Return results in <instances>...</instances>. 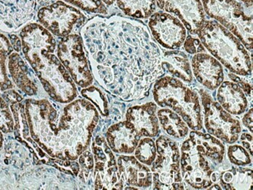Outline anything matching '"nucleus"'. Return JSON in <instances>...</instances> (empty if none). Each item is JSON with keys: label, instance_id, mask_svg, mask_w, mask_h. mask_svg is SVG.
<instances>
[{"label": "nucleus", "instance_id": "33", "mask_svg": "<svg viewBox=\"0 0 253 190\" xmlns=\"http://www.w3.org/2000/svg\"><path fill=\"white\" fill-rule=\"evenodd\" d=\"M182 46H184L185 51L191 55H196L205 51V48L203 46L202 42H200V39L193 36L186 37Z\"/></svg>", "mask_w": 253, "mask_h": 190}, {"label": "nucleus", "instance_id": "13", "mask_svg": "<svg viewBox=\"0 0 253 190\" xmlns=\"http://www.w3.org/2000/svg\"><path fill=\"white\" fill-rule=\"evenodd\" d=\"M181 153L180 170L184 181L196 190L211 187L213 168L208 157L193 150H181Z\"/></svg>", "mask_w": 253, "mask_h": 190}, {"label": "nucleus", "instance_id": "8", "mask_svg": "<svg viewBox=\"0 0 253 190\" xmlns=\"http://www.w3.org/2000/svg\"><path fill=\"white\" fill-rule=\"evenodd\" d=\"M200 95L207 130L222 142L226 143L236 142L242 133L240 122L226 112L204 90H200Z\"/></svg>", "mask_w": 253, "mask_h": 190}, {"label": "nucleus", "instance_id": "18", "mask_svg": "<svg viewBox=\"0 0 253 190\" xmlns=\"http://www.w3.org/2000/svg\"><path fill=\"white\" fill-rule=\"evenodd\" d=\"M141 137L128 121L111 126L106 132V142L112 151L117 154L133 153Z\"/></svg>", "mask_w": 253, "mask_h": 190}, {"label": "nucleus", "instance_id": "40", "mask_svg": "<svg viewBox=\"0 0 253 190\" xmlns=\"http://www.w3.org/2000/svg\"><path fill=\"white\" fill-rule=\"evenodd\" d=\"M211 190H213V189H216V190H221L220 187H219L218 185H214V186H211Z\"/></svg>", "mask_w": 253, "mask_h": 190}, {"label": "nucleus", "instance_id": "29", "mask_svg": "<svg viewBox=\"0 0 253 190\" xmlns=\"http://www.w3.org/2000/svg\"><path fill=\"white\" fill-rule=\"evenodd\" d=\"M64 1L87 13L106 14L108 12L105 4L101 0H64Z\"/></svg>", "mask_w": 253, "mask_h": 190}, {"label": "nucleus", "instance_id": "27", "mask_svg": "<svg viewBox=\"0 0 253 190\" xmlns=\"http://www.w3.org/2000/svg\"><path fill=\"white\" fill-rule=\"evenodd\" d=\"M134 151L136 159L147 166L152 165L156 158V144L151 139V137H145L143 139L139 140Z\"/></svg>", "mask_w": 253, "mask_h": 190}, {"label": "nucleus", "instance_id": "34", "mask_svg": "<svg viewBox=\"0 0 253 190\" xmlns=\"http://www.w3.org/2000/svg\"><path fill=\"white\" fill-rule=\"evenodd\" d=\"M229 77L231 78V81H235L236 84L242 88V91L246 94V96L252 97L253 96V88H252V84H250V83L246 82V81H242V79L240 77H238L235 74L230 73Z\"/></svg>", "mask_w": 253, "mask_h": 190}, {"label": "nucleus", "instance_id": "10", "mask_svg": "<svg viewBox=\"0 0 253 190\" xmlns=\"http://www.w3.org/2000/svg\"><path fill=\"white\" fill-rule=\"evenodd\" d=\"M94 168L93 178L96 190H123L124 185L113 151L104 137L98 136L92 142Z\"/></svg>", "mask_w": 253, "mask_h": 190}, {"label": "nucleus", "instance_id": "28", "mask_svg": "<svg viewBox=\"0 0 253 190\" xmlns=\"http://www.w3.org/2000/svg\"><path fill=\"white\" fill-rule=\"evenodd\" d=\"M81 94L83 97L93 103L103 116H108L109 113L108 101L105 94L103 93L101 90L96 87L89 86L84 88Z\"/></svg>", "mask_w": 253, "mask_h": 190}, {"label": "nucleus", "instance_id": "11", "mask_svg": "<svg viewBox=\"0 0 253 190\" xmlns=\"http://www.w3.org/2000/svg\"><path fill=\"white\" fill-rule=\"evenodd\" d=\"M38 17L41 25L51 35L62 39L70 35L73 30L82 24L85 20L84 16L79 9L62 1H57L40 9Z\"/></svg>", "mask_w": 253, "mask_h": 190}, {"label": "nucleus", "instance_id": "7", "mask_svg": "<svg viewBox=\"0 0 253 190\" xmlns=\"http://www.w3.org/2000/svg\"><path fill=\"white\" fill-rule=\"evenodd\" d=\"M157 156L152 163L154 190H184L180 170V150L176 142L166 136L156 141Z\"/></svg>", "mask_w": 253, "mask_h": 190}, {"label": "nucleus", "instance_id": "38", "mask_svg": "<svg viewBox=\"0 0 253 190\" xmlns=\"http://www.w3.org/2000/svg\"><path fill=\"white\" fill-rule=\"evenodd\" d=\"M101 1H102L105 5H107V6H111V5L114 3L116 0H101Z\"/></svg>", "mask_w": 253, "mask_h": 190}, {"label": "nucleus", "instance_id": "2", "mask_svg": "<svg viewBox=\"0 0 253 190\" xmlns=\"http://www.w3.org/2000/svg\"><path fill=\"white\" fill-rule=\"evenodd\" d=\"M25 112L32 140L48 155L76 161L87 150L99 115L87 100L71 101L60 112L48 100L28 99Z\"/></svg>", "mask_w": 253, "mask_h": 190}, {"label": "nucleus", "instance_id": "35", "mask_svg": "<svg viewBox=\"0 0 253 190\" xmlns=\"http://www.w3.org/2000/svg\"><path fill=\"white\" fill-rule=\"evenodd\" d=\"M241 141H242V144L244 146V148L249 151L250 155L253 156V136L249 133L244 132L241 135Z\"/></svg>", "mask_w": 253, "mask_h": 190}, {"label": "nucleus", "instance_id": "14", "mask_svg": "<svg viewBox=\"0 0 253 190\" xmlns=\"http://www.w3.org/2000/svg\"><path fill=\"white\" fill-rule=\"evenodd\" d=\"M156 3L164 12L175 15L191 35H197L206 20L200 0H156Z\"/></svg>", "mask_w": 253, "mask_h": 190}, {"label": "nucleus", "instance_id": "26", "mask_svg": "<svg viewBox=\"0 0 253 190\" xmlns=\"http://www.w3.org/2000/svg\"><path fill=\"white\" fill-rule=\"evenodd\" d=\"M13 46L5 35L0 33V91L13 89V85L8 75V59L13 52Z\"/></svg>", "mask_w": 253, "mask_h": 190}, {"label": "nucleus", "instance_id": "39", "mask_svg": "<svg viewBox=\"0 0 253 190\" xmlns=\"http://www.w3.org/2000/svg\"><path fill=\"white\" fill-rule=\"evenodd\" d=\"M2 144H3V136H2V132L0 130V150L2 149Z\"/></svg>", "mask_w": 253, "mask_h": 190}, {"label": "nucleus", "instance_id": "15", "mask_svg": "<svg viewBox=\"0 0 253 190\" xmlns=\"http://www.w3.org/2000/svg\"><path fill=\"white\" fill-rule=\"evenodd\" d=\"M191 69L197 81L211 91L216 89L224 82V73L221 64L210 54L200 52L194 55Z\"/></svg>", "mask_w": 253, "mask_h": 190}, {"label": "nucleus", "instance_id": "3", "mask_svg": "<svg viewBox=\"0 0 253 190\" xmlns=\"http://www.w3.org/2000/svg\"><path fill=\"white\" fill-rule=\"evenodd\" d=\"M21 49L45 92L57 102L67 104L77 97L75 83L54 55L55 41L49 31L33 26L20 34Z\"/></svg>", "mask_w": 253, "mask_h": 190}, {"label": "nucleus", "instance_id": "24", "mask_svg": "<svg viewBox=\"0 0 253 190\" xmlns=\"http://www.w3.org/2000/svg\"><path fill=\"white\" fill-rule=\"evenodd\" d=\"M220 183L225 190H251L253 170L250 168L233 167L220 175Z\"/></svg>", "mask_w": 253, "mask_h": 190}, {"label": "nucleus", "instance_id": "23", "mask_svg": "<svg viewBox=\"0 0 253 190\" xmlns=\"http://www.w3.org/2000/svg\"><path fill=\"white\" fill-rule=\"evenodd\" d=\"M158 121L162 130L169 137L176 140H183L189 134V126L176 112L169 108L158 110Z\"/></svg>", "mask_w": 253, "mask_h": 190}, {"label": "nucleus", "instance_id": "6", "mask_svg": "<svg viewBox=\"0 0 253 190\" xmlns=\"http://www.w3.org/2000/svg\"><path fill=\"white\" fill-rule=\"evenodd\" d=\"M204 12L253 50V14L237 0H200Z\"/></svg>", "mask_w": 253, "mask_h": 190}, {"label": "nucleus", "instance_id": "12", "mask_svg": "<svg viewBox=\"0 0 253 190\" xmlns=\"http://www.w3.org/2000/svg\"><path fill=\"white\" fill-rule=\"evenodd\" d=\"M148 26L153 39L166 49H177L187 37V30L181 20L166 12L153 13Z\"/></svg>", "mask_w": 253, "mask_h": 190}, {"label": "nucleus", "instance_id": "30", "mask_svg": "<svg viewBox=\"0 0 253 190\" xmlns=\"http://www.w3.org/2000/svg\"><path fill=\"white\" fill-rule=\"evenodd\" d=\"M79 179L83 183H87L94 172V160L91 152L85 150L79 157Z\"/></svg>", "mask_w": 253, "mask_h": 190}, {"label": "nucleus", "instance_id": "37", "mask_svg": "<svg viewBox=\"0 0 253 190\" xmlns=\"http://www.w3.org/2000/svg\"><path fill=\"white\" fill-rule=\"evenodd\" d=\"M240 1L246 5V7L252 9V6H253V0H240Z\"/></svg>", "mask_w": 253, "mask_h": 190}, {"label": "nucleus", "instance_id": "20", "mask_svg": "<svg viewBox=\"0 0 253 190\" xmlns=\"http://www.w3.org/2000/svg\"><path fill=\"white\" fill-rule=\"evenodd\" d=\"M217 88L216 99L226 112L232 115H242L246 112L247 96L236 83L224 81Z\"/></svg>", "mask_w": 253, "mask_h": 190}, {"label": "nucleus", "instance_id": "32", "mask_svg": "<svg viewBox=\"0 0 253 190\" xmlns=\"http://www.w3.org/2000/svg\"><path fill=\"white\" fill-rule=\"evenodd\" d=\"M228 157L230 162L238 166H246L252 163V156L240 145H231L228 147Z\"/></svg>", "mask_w": 253, "mask_h": 190}, {"label": "nucleus", "instance_id": "17", "mask_svg": "<svg viewBox=\"0 0 253 190\" xmlns=\"http://www.w3.org/2000/svg\"><path fill=\"white\" fill-rule=\"evenodd\" d=\"M181 150L197 152L216 164H221L225 156V147L220 140L195 130L191 132L189 138L182 142Z\"/></svg>", "mask_w": 253, "mask_h": 190}, {"label": "nucleus", "instance_id": "31", "mask_svg": "<svg viewBox=\"0 0 253 190\" xmlns=\"http://www.w3.org/2000/svg\"><path fill=\"white\" fill-rule=\"evenodd\" d=\"M14 119L8 103L0 94V130L8 134L13 131Z\"/></svg>", "mask_w": 253, "mask_h": 190}, {"label": "nucleus", "instance_id": "1", "mask_svg": "<svg viewBox=\"0 0 253 190\" xmlns=\"http://www.w3.org/2000/svg\"><path fill=\"white\" fill-rule=\"evenodd\" d=\"M92 75L124 101L148 95L164 73L162 53L143 23L120 16L94 17L81 31Z\"/></svg>", "mask_w": 253, "mask_h": 190}, {"label": "nucleus", "instance_id": "16", "mask_svg": "<svg viewBox=\"0 0 253 190\" xmlns=\"http://www.w3.org/2000/svg\"><path fill=\"white\" fill-rule=\"evenodd\" d=\"M118 168L124 187L149 188L152 187V172L147 165L139 162L133 156L121 155L118 157Z\"/></svg>", "mask_w": 253, "mask_h": 190}, {"label": "nucleus", "instance_id": "9", "mask_svg": "<svg viewBox=\"0 0 253 190\" xmlns=\"http://www.w3.org/2000/svg\"><path fill=\"white\" fill-rule=\"evenodd\" d=\"M57 55L78 86L86 88L93 84L94 78L89 68L81 35L70 34L61 39L58 44Z\"/></svg>", "mask_w": 253, "mask_h": 190}, {"label": "nucleus", "instance_id": "19", "mask_svg": "<svg viewBox=\"0 0 253 190\" xmlns=\"http://www.w3.org/2000/svg\"><path fill=\"white\" fill-rule=\"evenodd\" d=\"M156 112L155 103H145L128 108L126 118L140 137H155L159 133V121Z\"/></svg>", "mask_w": 253, "mask_h": 190}, {"label": "nucleus", "instance_id": "36", "mask_svg": "<svg viewBox=\"0 0 253 190\" xmlns=\"http://www.w3.org/2000/svg\"><path fill=\"white\" fill-rule=\"evenodd\" d=\"M253 108H251L242 118V123L251 133H253Z\"/></svg>", "mask_w": 253, "mask_h": 190}, {"label": "nucleus", "instance_id": "4", "mask_svg": "<svg viewBox=\"0 0 253 190\" xmlns=\"http://www.w3.org/2000/svg\"><path fill=\"white\" fill-rule=\"evenodd\" d=\"M197 35L206 49L231 73L240 77L251 76L253 67L249 51L221 24L215 20H205Z\"/></svg>", "mask_w": 253, "mask_h": 190}, {"label": "nucleus", "instance_id": "22", "mask_svg": "<svg viewBox=\"0 0 253 190\" xmlns=\"http://www.w3.org/2000/svg\"><path fill=\"white\" fill-rule=\"evenodd\" d=\"M162 67L164 73L178 79L184 83L193 81V72L187 55L183 51L171 50L166 51L162 57Z\"/></svg>", "mask_w": 253, "mask_h": 190}, {"label": "nucleus", "instance_id": "25", "mask_svg": "<svg viewBox=\"0 0 253 190\" xmlns=\"http://www.w3.org/2000/svg\"><path fill=\"white\" fill-rule=\"evenodd\" d=\"M117 6L128 17L147 19L156 9V0H116Z\"/></svg>", "mask_w": 253, "mask_h": 190}, {"label": "nucleus", "instance_id": "21", "mask_svg": "<svg viewBox=\"0 0 253 190\" xmlns=\"http://www.w3.org/2000/svg\"><path fill=\"white\" fill-rule=\"evenodd\" d=\"M8 71L13 82L26 95H37V83L35 76L29 70L28 65L17 52H12L8 59Z\"/></svg>", "mask_w": 253, "mask_h": 190}, {"label": "nucleus", "instance_id": "5", "mask_svg": "<svg viewBox=\"0 0 253 190\" xmlns=\"http://www.w3.org/2000/svg\"><path fill=\"white\" fill-rule=\"evenodd\" d=\"M156 104L176 112L185 121L189 128L195 131L202 130V108L200 96L178 79L171 76L157 80L153 88Z\"/></svg>", "mask_w": 253, "mask_h": 190}]
</instances>
